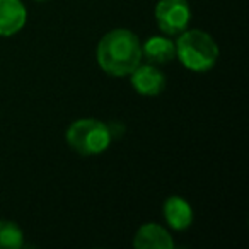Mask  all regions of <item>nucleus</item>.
I'll return each instance as SVG.
<instances>
[{
  "instance_id": "0eeeda50",
  "label": "nucleus",
  "mask_w": 249,
  "mask_h": 249,
  "mask_svg": "<svg viewBox=\"0 0 249 249\" xmlns=\"http://www.w3.org/2000/svg\"><path fill=\"white\" fill-rule=\"evenodd\" d=\"M133 246L137 249H173L174 241L162 225L145 224L137 231Z\"/></svg>"
},
{
  "instance_id": "20e7f679",
  "label": "nucleus",
  "mask_w": 249,
  "mask_h": 249,
  "mask_svg": "<svg viewBox=\"0 0 249 249\" xmlns=\"http://www.w3.org/2000/svg\"><path fill=\"white\" fill-rule=\"evenodd\" d=\"M156 22L162 33L169 36L181 35L188 28L191 9L188 0H159L156 5Z\"/></svg>"
},
{
  "instance_id": "39448f33",
  "label": "nucleus",
  "mask_w": 249,
  "mask_h": 249,
  "mask_svg": "<svg viewBox=\"0 0 249 249\" xmlns=\"http://www.w3.org/2000/svg\"><path fill=\"white\" fill-rule=\"evenodd\" d=\"M132 86L142 96H159L166 89V77L156 65H139L132 73Z\"/></svg>"
},
{
  "instance_id": "423d86ee",
  "label": "nucleus",
  "mask_w": 249,
  "mask_h": 249,
  "mask_svg": "<svg viewBox=\"0 0 249 249\" xmlns=\"http://www.w3.org/2000/svg\"><path fill=\"white\" fill-rule=\"evenodd\" d=\"M28 12L21 0H0V36L9 38L26 26Z\"/></svg>"
},
{
  "instance_id": "6e6552de",
  "label": "nucleus",
  "mask_w": 249,
  "mask_h": 249,
  "mask_svg": "<svg viewBox=\"0 0 249 249\" xmlns=\"http://www.w3.org/2000/svg\"><path fill=\"white\" fill-rule=\"evenodd\" d=\"M162 213L167 225L174 231H184L193 224V210L190 203L181 196H169L164 201Z\"/></svg>"
},
{
  "instance_id": "9d476101",
  "label": "nucleus",
  "mask_w": 249,
  "mask_h": 249,
  "mask_svg": "<svg viewBox=\"0 0 249 249\" xmlns=\"http://www.w3.org/2000/svg\"><path fill=\"white\" fill-rule=\"evenodd\" d=\"M24 246L21 227L11 220H0V249H19Z\"/></svg>"
},
{
  "instance_id": "1a4fd4ad",
  "label": "nucleus",
  "mask_w": 249,
  "mask_h": 249,
  "mask_svg": "<svg viewBox=\"0 0 249 249\" xmlns=\"http://www.w3.org/2000/svg\"><path fill=\"white\" fill-rule=\"evenodd\" d=\"M142 56L154 65L169 63L176 58V45L166 36H152L142 45Z\"/></svg>"
},
{
  "instance_id": "f03ea898",
  "label": "nucleus",
  "mask_w": 249,
  "mask_h": 249,
  "mask_svg": "<svg viewBox=\"0 0 249 249\" xmlns=\"http://www.w3.org/2000/svg\"><path fill=\"white\" fill-rule=\"evenodd\" d=\"M174 45L179 62L193 72L210 70L220 55L215 39L201 29H184Z\"/></svg>"
},
{
  "instance_id": "7ed1b4c3",
  "label": "nucleus",
  "mask_w": 249,
  "mask_h": 249,
  "mask_svg": "<svg viewBox=\"0 0 249 249\" xmlns=\"http://www.w3.org/2000/svg\"><path fill=\"white\" fill-rule=\"evenodd\" d=\"M65 140L72 150L80 156H97L111 145V130L104 121L94 118L77 120L67 128Z\"/></svg>"
},
{
  "instance_id": "f257e3e1",
  "label": "nucleus",
  "mask_w": 249,
  "mask_h": 249,
  "mask_svg": "<svg viewBox=\"0 0 249 249\" xmlns=\"http://www.w3.org/2000/svg\"><path fill=\"white\" fill-rule=\"evenodd\" d=\"M96 58L107 75L126 77L142 62V45L135 33L118 28L101 38Z\"/></svg>"
},
{
  "instance_id": "9b49d317",
  "label": "nucleus",
  "mask_w": 249,
  "mask_h": 249,
  "mask_svg": "<svg viewBox=\"0 0 249 249\" xmlns=\"http://www.w3.org/2000/svg\"><path fill=\"white\" fill-rule=\"evenodd\" d=\"M38 2H45V0H38Z\"/></svg>"
}]
</instances>
